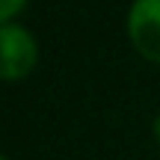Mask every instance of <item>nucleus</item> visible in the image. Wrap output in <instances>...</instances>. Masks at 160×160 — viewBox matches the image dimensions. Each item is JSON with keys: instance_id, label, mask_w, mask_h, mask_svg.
I'll use <instances>...</instances> for the list:
<instances>
[{"instance_id": "nucleus-1", "label": "nucleus", "mask_w": 160, "mask_h": 160, "mask_svg": "<svg viewBox=\"0 0 160 160\" xmlns=\"http://www.w3.org/2000/svg\"><path fill=\"white\" fill-rule=\"evenodd\" d=\"M128 30L133 48L145 59L160 62V0H133Z\"/></svg>"}, {"instance_id": "nucleus-3", "label": "nucleus", "mask_w": 160, "mask_h": 160, "mask_svg": "<svg viewBox=\"0 0 160 160\" xmlns=\"http://www.w3.org/2000/svg\"><path fill=\"white\" fill-rule=\"evenodd\" d=\"M21 6H24V0H0V18H3V24H9V18L15 15Z\"/></svg>"}, {"instance_id": "nucleus-2", "label": "nucleus", "mask_w": 160, "mask_h": 160, "mask_svg": "<svg viewBox=\"0 0 160 160\" xmlns=\"http://www.w3.org/2000/svg\"><path fill=\"white\" fill-rule=\"evenodd\" d=\"M0 45H3V77L18 80L36 62V42L24 27L3 24L0 27Z\"/></svg>"}]
</instances>
